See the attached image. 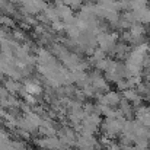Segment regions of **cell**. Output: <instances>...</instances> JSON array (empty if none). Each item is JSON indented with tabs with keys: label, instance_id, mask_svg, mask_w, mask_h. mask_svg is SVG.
<instances>
[{
	"label": "cell",
	"instance_id": "4",
	"mask_svg": "<svg viewBox=\"0 0 150 150\" xmlns=\"http://www.w3.org/2000/svg\"><path fill=\"white\" fill-rule=\"evenodd\" d=\"M147 79H149V82H150V74H149V76H147Z\"/></svg>",
	"mask_w": 150,
	"mask_h": 150
},
{
	"label": "cell",
	"instance_id": "3",
	"mask_svg": "<svg viewBox=\"0 0 150 150\" xmlns=\"http://www.w3.org/2000/svg\"><path fill=\"white\" fill-rule=\"evenodd\" d=\"M52 26H54V29H55V31H63V29L66 28L64 22H60V21H55V22H52Z\"/></svg>",
	"mask_w": 150,
	"mask_h": 150
},
{
	"label": "cell",
	"instance_id": "2",
	"mask_svg": "<svg viewBox=\"0 0 150 150\" xmlns=\"http://www.w3.org/2000/svg\"><path fill=\"white\" fill-rule=\"evenodd\" d=\"M102 102H103L105 105H115V103L120 102V96H118L117 92H108V93L102 98Z\"/></svg>",
	"mask_w": 150,
	"mask_h": 150
},
{
	"label": "cell",
	"instance_id": "1",
	"mask_svg": "<svg viewBox=\"0 0 150 150\" xmlns=\"http://www.w3.org/2000/svg\"><path fill=\"white\" fill-rule=\"evenodd\" d=\"M115 40H117V35L115 34H99L96 37V41L102 47L103 51H109L115 47Z\"/></svg>",
	"mask_w": 150,
	"mask_h": 150
}]
</instances>
